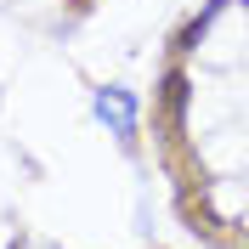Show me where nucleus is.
Instances as JSON below:
<instances>
[{
    "instance_id": "obj_1",
    "label": "nucleus",
    "mask_w": 249,
    "mask_h": 249,
    "mask_svg": "<svg viewBox=\"0 0 249 249\" xmlns=\"http://www.w3.org/2000/svg\"><path fill=\"white\" fill-rule=\"evenodd\" d=\"M136 113H142V102H136L130 85H102L96 91V119L108 124L124 147H136Z\"/></svg>"
},
{
    "instance_id": "obj_2",
    "label": "nucleus",
    "mask_w": 249,
    "mask_h": 249,
    "mask_svg": "<svg viewBox=\"0 0 249 249\" xmlns=\"http://www.w3.org/2000/svg\"><path fill=\"white\" fill-rule=\"evenodd\" d=\"M159 108H164V130H170V136H181V113H187V74H181V68H170V74H164Z\"/></svg>"
},
{
    "instance_id": "obj_3",
    "label": "nucleus",
    "mask_w": 249,
    "mask_h": 249,
    "mask_svg": "<svg viewBox=\"0 0 249 249\" xmlns=\"http://www.w3.org/2000/svg\"><path fill=\"white\" fill-rule=\"evenodd\" d=\"M221 6H227V0H210L198 17H187V23H181V34H176V51H193V46H198V40H204V29H210V17H215Z\"/></svg>"
},
{
    "instance_id": "obj_4",
    "label": "nucleus",
    "mask_w": 249,
    "mask_h": 249,
    "mask_svg": "<svg viewBox=\"0 0 249 249\" xmlns=\"http://www.w3.org/2000/svg\"><path fill=\"white\" fill-rule=\"evenodd\" d=\"M68 6H74V12H91V6H96V0H68Z\"/></svg>"
},
{
    "instance_id": "obj_5",
    "label": "nucleus",
    "mask_w": 249,
    "mask_h": 249,
    "mask_svg": "<svg viewBox=\"0 0 249 249\" xmlns=\"http://www.w3.org/2000/svg\"><path fill=\"white\" fill-rule=\"evenodd\" d=\"M6 249H29V244H23V238H12V244H6Z\"/></svg>"
}]
</instances>
